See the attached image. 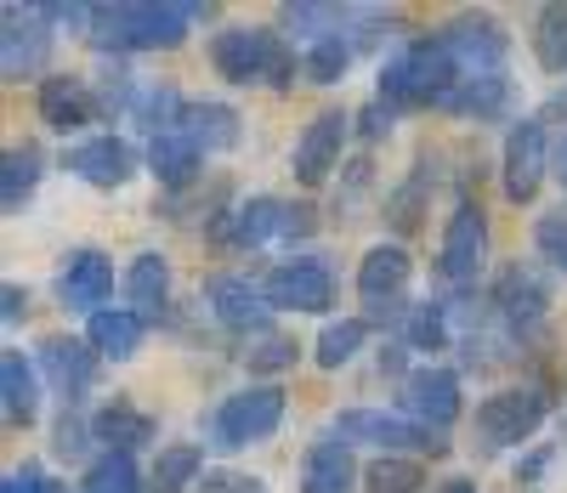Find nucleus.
I'll return each instance as SVG.
<instances>
[{"label": "nucleus", "mask_w": 567, "mask_h": 493, "mask_svg": "<svg viewBox=\"0 0 567 493\" xmlns=\"http://www.w3.org/2000/svg\"><path fill=\"white\" fill-rule=\"evenodd\" d=\"M182 114H187V96H182L176 85H142L136 109H131V120H136L142 131H148V142H154V136L182 131Z\"/></svg>", "instance_id": "nucleus-36"}, {"label": "nucleus", "mask_w": 567, "mask_h": 493, "mask_svg": "<svg viewBox=\"0 0 567 493\" xmlns=\"http://www.w3.org/2000/svg\"><path fill=\"white\" fill-rule=\"evenodd\" d=\"M392 120H398V109H392V103H381V96H374V103H369V109L358 114V136H363V142H381V136L392 131Z\"/></svg>", "instance_id": "nucleus-46"}, {"label": "nucleus", "mask_w": 567, "mask_h": 493, "mask_svg": "<svg viewBox=\"0 0 567 493\" xmlns=\"http://www.w3.org/2000/svg\"><path fill=\"white\" fill-rule=\"evenodd\" d=\"M97 442V431H91V420L80 409H63L58 425H52V454L58 460H85V449Z\"/></svg>", "instance_id": "nucleus-41"}, {"label": "nucleus", "mask_w": 567, "mask_h": 493, "mask_svg": "<svg viewBox=\"0 0 567 493\" xmlns=\"http://www.w3.org/2000/svg\"><path fill=\"white\" fill-rule=\"evenodd\" d=\"M0 414H7V425H34L40 414V380L23 352L0 358Z\"/></svg>", "instance_id": "nucleus-29"}, {"label": "nucleus", "mask_w": 567, "mask_h": 493, "mask_svg": "<svg viewBox=\"0 0 567 493\" xmlns=\"http://www.w3.org/2000/svg\"><path fill=\"white\" fill-rule=\"evenodd\" d=\"M556 176H561V193H567V142H561V154H556Z\"/></svg>", "instance_id": "nucleus-50"}, {"label": "nucleus", "mask_w": 567, "mask_h": 493, "mask_svg": "<svg viewBox=\"0 0 567 493\" xmlns=\"http://www.w3.org/2000/svg\"><path fill=\"white\" fill-rule=\"evenodd\" d=\"M284 233H290V199H272V193H256V199L233 205V210L210 227V238L227 244V250H256V244L284 238Z\"/></svg>", "instance_id": "nucleus-18"}, {"label": "nucleus", "mask_w": 567, "mask_h": 493, "mask_svg": "<svg viewBox=\"0 0 567 493\" xmlns=\"http://www.w3.org/2000/svg\"><path fill=\"white\" fill-rule=\"evenodd\" d=\"M284 409H290L284 386H245L210 414V442L221 454H239L250 442H267L284 425Z\"/></svg>", "instance_id": "nucleus-6"}, {"label": "nucleus", "mask_w": 567, "mask_h": 493, "mask_svg": "<svg viewBox=\"0 0 567 493\" xmlns=\"http://www.w3.org/2000/svg\"><path fill=\"white\" fill-rule=\"evenodd\" d=\"M488 267V216L483 205L460 193L454 210H449V227H443V250H437V273L454 284V289H471Z\"/></svg>", "instance_id": "nucleus-8"}, {"label": "nucleus", "mask_w": 567, "mask_h": 493, "mask_svg": "<svg viewBox=\"0 0 567 493\" xmlns=\"http://www.w3.org/2000/svg\"><path fill=\"white\" fill-rule=\"evenodd\" d=\"M494 318H499V329L511 335V340H528V335H539L545 329V312H550V289H545V278L534 273V267H505L499 278H494Z\"/></svg>", "instance_id": "nucleus-12"}, {"label": "nucleus", "mask_w": 567, "mask_h": 493, "mask_svg": "<svg viewBox=\"0 0 567 493\" xmlns=\"http://www.w3.org/2000/svg\"><path fill=\"white\" fill-rule=\"evenodd\" d=\"M398 340L409 352H443L454 347V318H449V301H414L398 323Z\"/></svg>", "instance_id": "nucleus-31"}, {"label": "nucleus", "mask_w": 567, "mask_h": 493, "mask_svg": "<svg viewBox=\"0 0 567 493\" xmlns=\"http://www.w3.org/2000/svg\"><path fill=\"white\" fill-rule=\"evenodd\" d=\"M182 131L194 136L205 154H227V147H239V114H233L227 103H187Z\"/></svg>", "instance_id": "nucleus-32"}, {"label": "nucleus", "mask_w": 567, "mask_h": 493, "mask_svg": "<svg viewBox=\"0 0 567 493\" xmlns=\"http://www.w3.org/2000/svg\"><path fill=\"white\" fill-rule=\"evenodd\" d=\"M534 58L545 74H567V0L534 12Z\"/></svg>", "instance_id": "nucleus-37"}, {"label": "nucleus", "mask_w": 567, "mask_h": 493, "mask_svg": "<svg viewBox=\"0 0 567 493\" xmlns=\"http://www.w3.org/2000/svg\"><path fill=\"white\" fill-rule=\"evenodd\" d=\"M210 69L227 85H267V91H290L296 85V52H290V40H284L278 29H256V23L216 29Z\"/></svg>", "instance_id": "nucleus-2"}, {"label": "nucleus", "mask_w": 567, "mask_h": 493, "mask_svg": "<svg viewBox=\"0 0 567 493\" xmlns=\"http://www.w3.org/2000/svg\"><path fill=\"white\" fill-rule=\"evenodd\" d=\"M347 136H352V114H341V109L312 114V120H307V131L296 136V154H290L296 182H301V187H323V182H329V171L341 165Z\"/></svg>", "instance_id": "nucleus-15"}, {"label": "nucleus", "mask_w": 567, "mask_h": 493, "mask_svg": "<svg viewBox=\"0 0 567 493\" xmlns=\"http://www.w3.org/2000/svg\"><path fill=\"white\" fill-rule=\"evenodd\" d=\"M443 114H454V120H505V109H511V80L505 74H477V80H460L443 103H437Z\"/></svg>", "instance_id": "nucleus-26"}, {"label": "nucleus", "mask_w": 567, "mask_h": 493, "mask_svg": "<svg viewBox=\"0 0 567 493\" xmlns=\"http://www.w3.org/2000/svg\"><path fill=\"white\" fill-rule=\"evenodd\" d=\"M414 278V256L403 244H374L358 261V301H363V323H403V289Z\"/></svg>", "instance_id": "nucleus-7"}, {"label": "nucleus", "mask_w": 567, "mask_h": 493, "mask_svg": "<svg viewBox=\"0 0 567 493\" xmlns=\"http://www.w3.org/2000/svg\"><path fill=\"white\" fill-rule=\"evenodd\" d=\"M250 374H278V369H290L296 363V340H284V335H261L256 347L245 352Z\"/></svg>", "instance_id": "nucleus-43"}, {"label": "nucleus", "mask_w": 567, "mask_h": 493, "mask_svg": "<svg viewBox=\"0 0 567 493\" xmlns=\"http://www.w3.org/2000/svg\"><path fill=\"white\" fill-rule=\"evenodd\" d=\"M114 295V261L103 250H74L58 273V301L69 312H85V318H97L103 301Z\"/></svg>", "instance_id": "nucleus-20"}, {"label": "nucleus", "mask_w": 567, "mask_h": 493, "mask_svg": "<svg viewBox=\"0 0 567 493\" xmlns=\"http://www.w3.org/2000/svg\"><path fill=\"white\" fill-rule=\"evenodd\" d=\"M352 7H329V0H296V7H284V34H296V40H307V45H318V40H336V34H347L352 29Z\"/></svg>", "instance_id": "nucleus-30"}, {"label": "nucleus", "mask_w": 567, "mask_h": 493, "mask_svg": "<svg viewBox=\"0 0 567 493\" xmlns=\"http://www.w3.org/2000/svg\"><path fill=\"white\" fill-rule=\"evenodd\" d=\"M261 295L272 312H329V301H336V267L323 256H296L261 278Z\"/></svg>", "instance_id": "nucleus-11"}, {"label": "nucleus", "mask_w": 567, "mask_h": 493, "mask_svg": "<svg viewBox=\"0 0 567 493\" xmlns=\"http://www.w3.org/2000/svg\"><path fill=\"white\" fill-rule=\"evenodd\" d=\"M363 476L352 465V449L341 436H318L301 460V493H352Z\"/></svg>", "instance_id": "nucleus-23"}, {"label": "nucleus", "mask_w": 567, "mask_h": 493, "mask_svg": "<svg viewBox=\"0 0 567 493\" xmlns=\"http://www.w3.org/2000/svg\"><path fill=\"white\" fill-rule=\"evenodd\" d=\"M369 347V323L363 318H329L312 340V363L318 369H347L358 352Z\"/></svg>", "instance_id": "nucleus-34"}, {"label": "nucleus", "mask_w": 567, "mask_h": 493, "mask_svg": "<svg viewBox=\"0 0 567 493\" xmlns=\"http://www.w3.org/2000/svg\"><path fill=\"white\" fill-rule=\"evenodd\" d=\"M97 347L91 340H74V335H52V340H40V374L52 380L63 391V403L74 409L91 386H97Z\"/></svg>", "instance_id": "nucleus-19"}, {"label": "nucleus", "mask_w": 567, "mask_h": 493, "mask_svg": "<svg viewBox=\"0 0 567 493\" xmlns=\"http://www.w3.org/2000/svg\"><path fill=\"white\" fill-rule=\"evenodd\" d=\"M352 52H358V45H352L347 34H336V40H318V45H307L301 74H307L312 85H341V80H347V69H352Z\"/></svg>", "instance_id": "nucleus-39"}, {"label": "nucleus", "mask_w": 567, "mask_h": 493, "mask_svg": "<svg viewBox=\"0 0 567 493\" xmlns=\"http://www.w3.org/2000/svg\"><path fill=\"white\" fill-rule=\"evenodd\" d=\"M545 471H550V449H534V454L516 460V482H523V487H539Z\"/></svg>", "instance_id": "nucleus-48"}, {"label": "nucleus", "mask_w": 567, "mask_h": 493, "mask_svg": "<svg viewBox=\"0 0 567 493\" xmlns=\"http://www.w3.org/2000/svg\"><path fill=\"white\" fill-rule=\"evenodd\" d=\"M34 114L52 125V131H85L91 120H103L97 114V96H91V85L80 74H45L40 91H34Z\"/></svg>", "instance_id": "nucleus-21"}, {"label": "nucleus", "mask_w": 567, "mask_h": 493, "mask_svg": "<svg viewBox=\"0 0 567 493\" xmlns=\"http://www.w3.org/2000/svg\"><path fill=\"white\" fill-rule=\"evenodd\" d=\"M148 171L159 176V187H171V193H187L199 182V171H205V147L187 136V131H171V136H154L148 142Z\"/></svg>", "instance_id": "nucleus-24"}, {"label": "nucleus", "mask_w": 567, "mask_h": 493, "mask_svg": "<svg viewBox=\"0 0 567 493\" xmlns=\"http://www.w3.org/2000/svg\"><path fill=\"white\" fill-rule=\"evenodd\" d=\"M199 493H267L261 476H239V471H205Z\"/></svg>", "instance_id": "nucleus-45"}, {"label": "nucleus", "mask_w": 567, "mask_h": 493, "mask_svg": "<svg viewBox=\"0 0 567 493\" xmlns=\"http://www.w3.org/2000/svg\"><path fill=\"white\" fill-rule=\"evenodd\" d=\"M363 487H369V493H420V487H425V471H420V460H409V454H381V460H369Z\"/></svg>", "instance_id": "nucleus-40"}, {"label": "nucleus", "mask_w": 567, "mask_h": 493, "mask_svg": "<svg viewBox=\"0 0 567 493\" xmlns=\"http://www.w3.org/2000/svg\"><path fill=\"white\" fill-rule=\"evenodd\" d=\"M40 147L34 142H12L7 154H0V210L7 216H23V205L34 199V187H40Z\"/></svg>", "instance_id": "nucleus-28"}, {"label": "nucleus", "mask_w": 567, "mask_h": 493, "mask_svg": "<svg viewBox=\"0 0 567 493\" xmlns=\"http://www.w3.org/2000/svg\"><path fill=\"white\" fill-rule=\"evenodd\" d=\"M91 431H97L103 454H131V449H142V442H154V436H159L154 414L131 409L125 398H114V403H103L97 414H91Z\"/></svg>", "instance_id": "nucleus-25"}, {"label": "nucleus", "mask_w": 567, "mask_h": 493, "mask_svg": "<svg viewBox=\"0 0 567 493\" xmlns=\"http://www.w3.org/2000/svg\"><path fill=\"white\" fill-rule=\"evenodd\" d=\"M125 301L142 323H159L165 307H171V261L159 250H142L131 267H125Z\"/></svg>", "instance_id": "nucleus-22"}, {"label": "nucleus", "mask_w": 567, "mask_h": 493, "mask_svg": "<svg viewBox=\"0 0 567 493\" xmlns=\"http://www.w3.org/2000/svg\"><path fill=\"white\" fill-rule=\"evenodd\" d=\"M142 335H148V323H142L131 307H103L97 318H85V340L109 363H131L136 347H142Z\"/></svg>", "instance_id": "nucleus-27"}, {"label": "nucleus", "mask_w": 567, "mask_h": 493, "mask_svg": "<svg viewBox=\"0 0 567 493\" xmlns=\"http://www.w3.org/2000/svg\"><path fill=\"white\" fill-rule=\"evenodd\" d=\"M80 493H148V482H142L131 454H97L85 465V487Z\"/></svg>", "instance_id": "nucleus-38"}, {"label": "nucleus", "mask_w": 567, "mask_h": 493, "mask_svg": "<svg viewBox=\"0 0 567 493\" xmlns=\"http://www.w3.org/2000/svg\"><path fill=\"white\" fill-rule=\"evenodd\" d=\"M437 40L449 45V58L460 63V80H477V74H505L511 58V34L499 29V18L488 12H460L437 29Z\"/></svg>", "instance_id": "nucleus-10"}, {"label": "nucleus", "mask_w": 567, "mask_h": 493, "mask_svg": "<svg viewBox=\"0 0 567 493\" xmlns=\"http://www.w3.org/2000/svg\"><path fill=\"white\" fill-rule=\"evenodd\" d=\"M398 403H403V414L420 420L425 431H449V425L460 420V409H465V398H460V374L443 369V363L409 369V380H403V391H398Z\"/></svg>", "instance_id": "nucleus-14"}, {"label": "nucleus", "mask_w": 567, "mask_h": 493, "mask_svg": "<svg viewBox=\"0 0 567 493\" xmlns=\"http://www.w3.org/2000/svg\"><path fill=\"white\" fill-rule=\"evenodd\" d=\"M0 318H7V323L29 318V289L23 284H0Z\"/></svg>", "instance_id": "nucleus-47"}, {"label": "nucleus", "mask_w": 567, "mask_h": 493, "mask_svg": "<svg viewBox=\"0 0 567 493\" xmlns=\"http://www.w3.org/2000/svg\"><path fill=\"white\" fill-rule=\"evenodd\" d=\"M0 493H58V482L45 476V465L23 460V465H12V471H7V482H0Z\"/></svg>", "instance_id": "nucleus-44"}, {"label": "nucleus", "mask_w": 567, "mask_h": 493, "mask_svg": "<svg viewBox=\"0 0 567 493\" xmlns=\"http://www.w3.org/2000/svg\"><path fill=\"white\" fill-rule=\"evenodd\" d=\"M205 307L227 335H267V323H272V307H267L261 284H250L239 273H210L205 278Z\"/></svg>", "instance_id": "nucleus-16"}, {"label": "nucleus", "mask_w": 567, "mask_h": 493, "mask_svg": "<svg viewBox=\"0 0 567 493\" xmlns=\"http://www.w3.org/2000/svg\"><path fill=\"white\" fill-rule=\"evenodd\" d=\"M52 63V23L40 7H12L7 0V29H0V80H34Z\"/></svg>", "instance_id": "nucleus-13"}, {"label": "nucleus", "mask_w": 567, "mask_h": 493, "mask_svg": "<svg viewBox=\"0 0 567 493\" xmlns=\"http://www.w3.org/2000/svg\"><path fill=\"white\" fill-rule=\"evenodd\" d=\"M63 165H69V176H80L85 187H103V193H114V187H125V182L136 176V147H131L125 136L103 131V136H85V142H74L69 154H63Z\"/></svg>", "instance_id": "nucleus-17"}, {"label": "nucleus", "mask_w": 567, "mask_h": 493, "mask_svg": "<svg viewBox=\"0 0 567 493\" xmlns=\"http://www.w3.org/2000/svg\"><path fill=\"white\" fill-rule=\"evenodd\" d=\"M534 250L567 278V210H545L534 222Z\"/></svg>", "instance_id": "nucleus-42"}, {"label": "nucleus", "mask_w": 567, "mask_h": 493, "mask_svg": "<svg viewBox=\"0 0 567 493\" xmlns=\"http://www.w3.org/2000/svg\"><path fill=\"white\" fill-rule=\"evenodd\" d=\"M432 182H437V160L420 154L414 171H409V182H398V187L386 193V222H392L398 233H414V227H420V205H425V193H432Z\"/></svg>", "instance_id": "nucleus-33"}, {"label": "nucleus", "mask_w": 567, "mask_h": 493, "mask_svg": "<svg viewBox=\"0 0 567 493\" xmlns=\"http://www.w3.org/2000/svg\"><path fill=\"white\" fill-rule=\"evenodd\" d=\"M437 493H477V482H471V476H449Z\"/></svg>", "instance_id": "nucleus-49"}, {"label": "nucleus", "mask_w": 567, "mask_h": 493, "mask_svg": "<svg viewBox=\"0 0 567 493\" xmlns=\"http://www.w3.org/2000/svg\"><path fill=\"white\" fill-rule=\"evenodd\" d=\"M329 436H341L347 449L352 442H369V449H381V454H449V436L443 431H425L420 420L409 414H386V409H347L336 414V425H329Z\"/></svg>", "instance_id": "nucleus-5"}, {"label": "nucleus", "mask_w": 567, "mask_h": 493, "mask_svg": "<svg viewBox=\"0 0 567 493\" xmlns=\"http://www.w3.org/2000/svg\"><path fill=\"white\" fill-rule=\"evenodd\" d=\"M199 476H205V449L199 442H171V449H159V460H154L148 493H187Z\"/></svg>", "instance_id": "nucleus-35"}, {"label": "nucleus", "mask_w": 567, "mask_h": 493, "mask_svg": "<svg viewBox=\"0 0 567 493\" xmlns=\"http://www.w3.org/2000/svg\"><path fill=\"white\" fill-rule=\"evenodd\" d=\"M460 85V63L449 58V45L437 34H414L403 52L381 63V103L403 109H437L443 96Z\"/></svg>", "instance_id": "nucleus-3"}, {"label": "nucleus", "mask_w": 567, "mask_h": 493, "mask_svg": "<svg viewBox=\"0 0 567 493\" xmlns=\"http://www.w3.org/2000/svg\"><path fill=\"white\" fill-rule=\"evenodd\" d=\"M545 171H550V131L539 114L516 120L505 131V154H499V182H505V199L511 205H534L539 187H545Z\"/></svg>", "instance_id": "nucleus-9"}, {"label": "nucleus", "mask_w": 567, "mask_h": 493, "mask_svg": "<svg viewBox=\"0 0 567 493\" xmlns=\"http://www.w3.org/2000/svg\"><path fill=\"white\" fill-rule=\"evenodd\" d=\"M187 12L182 0H114V7H91V45L103 58L125 52H176L187 40Z\"/></svg>", "instance_id": "nucleus-1"}, {"label": "nucleus", "mask_w": 567, "mask_h": 493, "mask_svg": "<svg viewBox=\"0 0 567 493\" xmlns=\"http://www.w3.org/2000/svg\"><path fill=\"white\" fill-rule=\"evenodd\" d=\"M545 414H550V391L539 386V380H523V386H499V391H488V398L477 403V442L488 454H499V449H523V442L545 425Z\"/></svg>", "instance_id": "nucleus-4"}]
</instances>
